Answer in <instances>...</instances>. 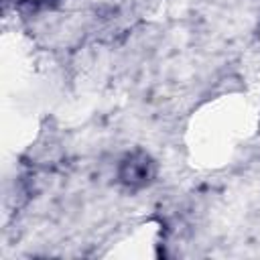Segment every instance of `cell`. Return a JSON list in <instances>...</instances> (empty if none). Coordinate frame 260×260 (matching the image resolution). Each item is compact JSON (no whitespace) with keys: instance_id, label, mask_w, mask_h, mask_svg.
Masks as SVG:
<instances>
[{"instance_id":"6da1fadb","label":"cell","mask_w":260,"mask_h":260,"mask_svg":"<svg viewBox=\"0 0 260 260\" xmlns=\"http://www.w3.org/2000/svg\"><path fill=\"white\" fill-rule=\"evenodd\" d=\"M116 177H118V183L124 189L140 191V189L148 187L154 181V177H156V162L142 148L128 150L120 158V162H118Z\"/></svg>"},{"instance_id":"7a4b0ae2","label":"cell","mask_w":260,"mask_h":260,"mask_svg":"<svg viewBox=\"0 0 260 260\" xmlns=\"http://www.w3.org/2000/svg\"><path fill=\"white\" fill-rule=\"evenodd\" d=\"M24 2H28V4L35 6V8H53V6H57L61 0H24Z\"/></svg>"}]
</instances>
